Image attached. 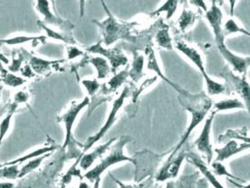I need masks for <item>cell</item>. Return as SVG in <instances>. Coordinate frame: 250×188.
I'll return each mask as SVG.
<instances>
[{"label":"cell","mask_w":250,"mask_h":188,"mask_svg":"<svg viewBox=\"0 0 250 188\" xmlns=\"http://www.w3.org/2000/svg\"><path fill=\"white\" fill-rule=\"evenodd\" d=\"M179 101L181 102L182 106L189 112L190 114V121L188 123V128L185 131L184 135L177 144V146L173 149L171 155L169 156L168 159L174 156L176 153H178L185 143L188 141V138L192 134L194 130L196 129L204 120L205 118L207 117L208 113L212 109V100L210 97H208L205 94H191L189 93L180 95L179 96Z\"/></svg>","instance_id":"1"},{"label":"cell","mask_w":250,"mask_h":188,"mask_svg":"<svg viewBox=\"0 0 250 188\" xmlns=\"http://www.w3.org/2000/svg\"><path fill=\"white\" fill-rule=\"evenodd\" d=\"M130 141L131 138L128 136H122L120 138H117L116 141L111 147L112 150L110 153L105 158L102 159L95 167L87 170L83 175V178L90 182H94L95 180L101 178L108 168L114 164L123 162H131L136 164V160L125 153V147Z\"/></svg>","instance_id":"2"},{"label":"cell","mask_w":250,"mask_h":188,"mask_svg":"<svg viewBox=\"0 0 250 188\" xmlns=\"http://www.w3.org/2000/svg\"><path fill=\"white\" fill-rule=\"evenodd\" d=\"M176 49L185 56L187 59L190 61L191 64H193L195 68L199 70L200 73L202 74L204 80H205V89L206 94L210 97L217 96L225 93V86L222 83L218 82L212 78L205 68V60L202 56V54L195 48L189 46L188 44L179 41L175 44Z\"/></svg>","instance_id":"3"},{"label":"cell","mask_w":250,"mask_h":188,"mask_svg":"<svg viewBox=\"0 0 250 188\" xmlns=\"http://www.w3.org/2000/svg\"><path fill=\"white\" fill-rule=\"evenodd\" d=\"M103 8L106 11L107 17L105 20L98 22L94 21L100 29V32L103 36V42L104 47H111L114 43L119 40H128L131 41L132 37L129 32V25L125 24L120 23L107 8L104 0H101Z\"/></svg>","instance_id":"4"},{"label":"cell","mask_w":250,"mask_h":188,"mask_svg":"<svg viewBox=\"0 0 250 188\" xmlns=\"http://www.w3.org/2000/svg\"><path fill=\"white\" fill-rule=\"evenodd\" d=\"M128 94H129V89H128V87H125V88L123 89L122 93L119 94V96L113 102V105H112V107H111L110 113H109L108 117L106 118L105 122L103 123L102 128L99 130L94 136L90 137V138L86 141V142L84 143V145L83 146L82 155H83V153L90 151V149H91L92 147H94L99 141H101V140H103V137L107 134V132L113 127L115 120H116L117 118H118V113H119V111L121 110V108L124 106L125 100H126Z\"/></svg>","instance_id":"5"},{"label":"cell","mask_w":250,"mask_h":188,"mask_svg":"<svg viewBox=\"0 0 250 188\" xmlns=\"http://www.w3.org/2000/svg\"><path fill=\"white\" fill-rule=\"evenodd\" d=\"M90 98L85 96L81 101H74L71 103L68 109L58 117V121L63 123L65 128V141L63 143V149L67 148L72 141V130L81 112L90 105Z\"/></svg>","instance_id":"6"},{"label":"cell","mask_w":250,"mask_h":188,"mask_svg":"<svg viewBox=\"0 0 250 188\" xmlns=\"http://www.w3.org/2000/svg\"><path fill=\"white\" fill-rule=\"evenodd\" d=\"M216 114V113L212 110L210 115L206 117L203 129L201 131L198 139L194 141V146L196 147L199 153H202L205 156L207 164H210L213 162L214 149L211 141V133Z\"/></svg>","instance_id":"7"},{"label":"cell","mask_w":250,"mask_h":188,"mask_svg":"<svg viewBox=\"0 0 250 188\" xmlns=\"http://www.w3.org/2000/svg\"><path fill=\"white\" fill-rule=\"evenodd\" d=\"M87 51L94 55L102 56L109 62L112 71L115 72L120 67L125 66L128 63V59L125 54L118 48L106 47L101 42L87 47Z\"/></svg>","instance_id":"8"},{"label":"cell","mask_w":250,"mask_h":188,"mask_svg":"<svg viewBox=\"0 0 250 188\" xmlns=\"http://www.w3.org/2000/svg\"><path fill=\"white\" fill-rule=\"evenodd\" d=\"M205 19L209 24L213 35L215 38L216 47L225 44V37L222 30L223 24V12L218 6L216 0H212L210 8L205 12Z\"/></svg>","instance_id":"9"},{"label":"cell","mask_w":250,"mask_h":188,"mask_svg":"<svg viewBox=\"0 0 250 188\" xmlns=\"http://www.w3.org/2000/svg\"><path fill=\"white\" fill-rule=\"evenodd\" d=\"M216 47L219 53L222 55L223 59L229 64L232 70L242 76L247 75L250 65V57H242L236 55L231 50H229L225 44L217 46Z\"/></svg>","instance_id":"10"},{"label":"cell","mask_w":250,"mask_h":188,"mask_svg":"<svg viewBox=\"0 0 250 188\" xmlns=\"http://www.w3.org/2000/svg\"><path fill=\"white\" fill-rule=\"evenodd\" d=\"M186 157H187V153L179 151L174 156L168 159L166 164L162 166L159 173L156 175V181L162 183L167 180H171L178 176L180 168L182 166L183 162L185 161Z\"/></svg>","instance_id":"11"},{"label":"cell","mask_w":250,"mask_h":188,"mask_svg":"<svg viewBox=\"0 0 250 188\" xmlns=\"http://www.w3.org/2000/svg\"><path fill=\"white\" fill-rule=\"evenodd\" d=\"M36 9L38 12L42 16L43 23L45 24H51L54 26H57L61 29H71L73 25L65 21L57 16L51 10V5L49 0H37Z\"/></svg>","instance_id":"12"},{"label":"cell","mask_w":250,"mask_h":188,"mask_svg":"<svg viewBox=\"0 0 250 188\" xmlns=\"http://www.w3.org/2000/svg\"><path fill=\"white\" fill-rule=\"evenodd\" d=\"M250 142L238 143L237 141L230 140V141H228L223 147L217 148V149L214 150V153H216V154L215 161L224 162L228 159L231 158L232 156H235L239 153L250 150Z\"/></svg>","instance_id":"13"},{"label":"cell","mask_w":250,"mask_h":188,"mask_svg":"<svg viewBox=\"0 0 250 188\" xmlns=\"http://www.w3.org/2000/svg\"><path fill=\"white\" fill-rule=\"evenodd\" d=\"M117 138H112L109 141H106L102 145L97 146L92 152H86L82 155V158L80 159V167L83 170L87 171L98 159L102 158L103 154L106 153L108 150L111 149L112 145L116 141Z\"/></svg>","instance_id":"14"},{"label":"cell","mask_w":250,"mask_h":188,"mask_svg":"<svg viewBox=\"0 0 250 188\" xmlns=\"http://www.w3.org/2000/svg\"><path fill=\"white\" fill-rule=\"evenodd\" d=\"M146 55H147V61H146V68H147V70L154 71L158 77H160V79H162L163 81L168 83L176 92H178L180 95H184V94L188 93V92L185 91L181 87H179L178 85H176V84H174V83L170 81V80L168 79V77H167L165 74H163L162 70H161L160 67H159V60H158V58H157L156 52H155V50L152 48V47H147Z\"/></svg>","instance_id":"15"},{"label":"cell","mask_w":250,"mask_h":188,"mask_svg":"<svg viewBox=\"0 0 250 188\" xmlns=\"http://www.w3.org/2000/svg\"><path fill=\"white\" fill-rule=\"evenodd\" d=\"M190 163L192 164L202 172V174L205 177V179L210 183V185L213 186L214 188H225L222 184L217 180L216 175L213 173V171L208 167V164L196 153H187V157Z\"/></svg>","instance_id":"16"},{"label":"cell","mask_w":250,"mask_h":188,"mask_svg":"<svg viewBox=\"0 0 250 188\" xmlns=\"http://www.w3.org/2000/svg\"><path fill=\"white\" fill-rule=\"evenodd\" d=\"M63 62L64 60H47L39 57H32L29 61V66L34 73L46 74L50 71L57 70L58 66Z\"/></svg>","instance_id":"17"},{"label":"cell","mask_w":250,"mask_h":188,"mask_svg":"<svg viewBox=\"0 0 250 188\" xmlns=\"http://www.w3.org/2000/svg\"><path fill=\"white\" fill-rule=\"evenodd\" d=\"M133 59L131 62V67L128 70V77L133 83H138L145 74L146 58L139 52H133Z\"/></svg>","instance_id":"18"},{"label":"cell","mask_w":250,"mask_h":188,"mask_svg":"<svg viewBox=\"0 0 250 188\" xmlns=\"http://www.w3.org/2000/svg\"><path fill=\"white\" fill-rule=\"evenodd\" d=\"M212 107H213V109H214L213 111L215 113L248 108L245 105L244 101H241L238 98H226V99L218 100L212 104Z\"/></svg>","instance_id":"19"},{"label":"cell","mask_w":250,"mask_h":188,"mask_svg":"<svg viewBox=\"0 0 250 188\" xmlns=\"http://www.w3.org/2000/svg\"><path fill=\"white\" fill-rule=\"evenodd\" d=\"M127 78H128L127 68L116 72L108 82L102 85L103 87L102 91L103 95H110L114 94V92H116L126 81Z\"/></svg>","instance_id":"20"},{"label":"cell","mask_w":250,"mask_h":188,"mask_svg":"<svg viewBox=\"0 0 250 188\" xmlns=\"http://www.w3.org/2000/svg\"><path fill=\"white\" fill-rule=\"evenodd\" d=\"M46 36H27L16 35L7 38V39H1L0 44L7 45L9 47H16V46H22L28 43H37V44H44L46 41Z\"/></svg>","instance_id":"21"},{"label":"cell","mask_w":250,"mask_h":188,"mask_svg":"<svg viewBox=\"0 0 250 188\" xmlns=\"http://www.w3.org/2000/svg\"><path fill=\"white\" fill-rule=\"evenodd\" d=\"M87 63L92 65L97 71V79L103 80L106 79L110 72L112 71L111 66L107 59H104L102 56H94L87 60Z\"/></svg>","instance_id":"22"},{"label":"cell","mask_w":250,"mask_h":188,"mask_svg":"<svg viewBox=\"0 0 250 188\" xmlns=\"http://www.w3.org/2000/svg\"><path fill=\"white\" fill-rule=\"evenodd\" d=\"M155 41L159 48L164 49V50H169V51L173 50L174 45H173V41H172V38H171L170 31H169V27L164 26V27L160 28L155 36Z\"/></svg>","instance_id":"23"},{"label":"cell","mask_w":250,"mask_h":188,"mask_svg":"<svg viewBox=\"0 0 250 188\" xmlns=\"http://www.w3.org/2000/svg\"><path fill=\"white\" fill-rule=\"evenodd\" d=\"M178 6H179V0H165L155 12L151 13V15L155 16V15H159L160 13H164L165 18L167 20H170L177 12Z\"/></svg>","instance_id":"24"},{"label":"cell","mask_w":250,"mask_h":188,"mask_svg":"<svg viewBox=\"0 0 250 188\" xmlns=\"http://www.w3.org/2000/svg\"><path fill=\"white\" fill-rule=\"evenodd\" d=\"M222 30L224 37L226 38L227 36L233 35V34H244L246 36H250V33L244 27L241 26L236 20L233 18H229L223 24H222Z\"/></svg>","instance_id":"25"},{"label":"cell","mask_w":250,"mask_h":188,"mask_svg":"<svg viewBox=\"0 0 250 188\" xmlns=\"http://www.w3.org/2000/svg\"><path fill=\"white\" fill-rule=\"evenodd\" d=\"M56 149H57V147H55V146L42 147V148H39V149L35 150V151L31 152V153H26L23 156H21V157L15 159V160L10 161L8 163H5L4 164H20V163H23V162H27L28 160L33 159L35 157L43 155V154H46V153H52V152H54Z\"/></svg>","instance_id":"26"},{"label":"cell","mask_w":250,"mask_h":188,"mask_svg":"<svg viewBox=\"0 0 250 188\" xmlns=\"http://www.w3.org/2000/svg\"><path fill=\"white\" fill-rule=\"evenodd\" d=\"M50 155H51V153H46L43 155H41V156H38V157H35L33 159L28 160L26 162V164H23V167L20 169L18 178H23L25 175L29 174L30 172L34 171L35 169H37L42 164L43 160L46 159L47 157H49Z\"/></svg>","instance_id":"27"},{"label":"cell","mask_w":250,"mask_h":188,"mask_svg":"<svg viewBox=\"0 0 250 188\" xmlns=\"http://www.w3.org/2000/svg\"><path fill=\"white\" fill-rule=\"evenodd\" d=\"M195 20H196L195 13L190 10L185 9L181 13L180 17L178 18L177 25L181 31H185L193 24Z\"/></svg>","instance_id":"28"},{"label":"cell","mask_w":250,"mask_h":188,"mask_svg":"<svg viewBox=\"0 0 250 188\" xmlns=\"http://www.w3.org/2000/svg\"><path fill=\"white\" fill-rule=\"evenodd\" d=\"M38 24H39V25L44 30L46 38L52 39V40H54V41H58V42L66 43V44H70V45H71V44H74L73 42H71L70 39H68V37H66V36H64L63 34L57 32L55 29L51 28L50 26H48V25L43 23L42 21H39Z\"/></svg>","instance_id":"29"},{"label":"cell","mask_w":250,"mask_h":188,"mask_svg":"<svg viewBox=\"0 0 250 188\" xmlns=\"http://www.w3.org/2000/svg\"><path fill=\"white\" fill-rule=\"evenodd\" d=\"M82 86L89 98L94 97L102 88V84L97 78H84L82 80Z\"/></svg>","instance_id":"30"},{"label":"cell","mask_w":250,"mask_h":188,"mask_svg":"<svg viewBox=\"0 0 250 188\" xmlns=\"http://www.w3.org/2000/svg\"><path fill=\"white\" fill-rule=\"evenodd\" d=\"M212 168H213V173L216 176H225L228 177L229 179L231 180V182H235V181H240L242 182L241 179H239L237 177L233 176L231 173L229 172L227 167L225 166V164H223V162H217L215 161L213 163H211Z\"/></svg>","instance_id":"31"},{"label":"cell","mask_w":250,"mask_h":188,"mask_svg":"<svg viewBox=\"0 0 250 188\" xmlns=\"http://www.w3.org/2000/svg\"><path fill=\"white\" fill-rule=\"evenodd\" d=\"M3 82L11 88H18L20 86H23L24 83L26 82V79L23 77L17 76L15 73L11 72V71H6L3 75Z\"/></svg>","instance_id":"32"},{"label":"cell","mask_w":250,"mask_h":188,"mask_svg":"<svg viewBox=\"0 0 250 188\" xmlns=\"http://www.w3.org/2000/svg\"><path fill=\"white\" fill-rule=\"evenodd\" d=\"M20 169L17 164H1L0 166V178L15 179L19 176Z\"/></svg>","instance_id":"33"},{"label":"cell","mask_w":250,"mask_h":188,"mask_svg":"<svg viewBox=\"0 0 250 188\" xmlns=\"http://www.w3.org/2000/svg\"><path fill=\"white\" fill-rule=\"evenodd\" d=\"M13 112H14V110L12 109V111L9 112L5 117L2 118V120L0 121V146H1L2 142L4 141V139L6 138L9 130L11 128Z\"/></svg>","instance_id":"34"},{"label":"cell","mask_w":250,"mask_h":188,"mask_svg":"<svg viewBox=\"0 0 250 188\" xmlns=\"http://www.w3.org/2000/svg\"><path fill=\"white\" fill-rule=\"evenodd\" d=\"M158 79H159V77H158L157 75H155L154 77H150V78L146 79V81H144V82L142 83V84L140 85V87H139L136 91L133 93V94H132V101H133V103L136 102L137 100H138V98H139L142 94H144V92H145L146 90H147L148 88L152 87L155 83L157 82Z\"/></svg>","instance_id":"35"},{"label":"cell","mask_w":250,"mask_h":188,"mask_svg":"<svg viewBox=\"0 0 250 188\" xmlns=\"http://www.w3.org/2000/svg\"><path fill=\"white\" fill-rule=\"evenodd\" d=\"M111 177L113 178V180L119 186L120 188H149L151 184H152V179L151 178H148L146 180H145L144 182H142L140 184H137V185H126V184L120 182L119 180L115 179L113 175H111Z\"/></svg>","instance_id":"36"},{"label":"cell","mask_w":250,"mask_h":188,"mask_svg":"<svg viewBox=\"0 0 250 188\" xmlns=\"http://www.w3.org/2000/svg\"><path fill=\"white\" fill-rule=\"evenodd\" d=\"M83 55V52L79 47H74V46H69L67 48V59L68 60H73L77 59L78 57H81Z\"/></svg>","instance_id":"37"},{"label":"cell","mask_w":250,"mask_h":188,"mask_svg":"<svg viewBox=\"0 0 250 188\" xmlns=\"http://www.w3.org/2000/svg\"><path fill=\"white\" fill-rule=\"evenodd\" d=\"M29 99V94L23 91L18 92L17 94H15L14 96V101L16 104H23V103H26Z\"/></svg>","instance_id":"38"},{"label":"cell","mask_w":250,"mask_h":188,"mask_svg":"<svg viewBox=\"0 0 250 188\" xmlns=\"http://www.w3.org/2000/svg\"><path fill=\"white\" fill-rule=\"evenodd\" d=\"M189 3H190V5L198 8L199 10H201L203 12H205L208 10V6H207L205 0H189Z\"/></svg>","instance_id":"39"},{"label":"cell","mask_w":250,"mask_h":188,"mask_svg":"<svg viewBox=\"0 0 250 188\" xmlns=\"http://www.w3.org/2000/svg\"><path fill=\"white\" fill-rule=\"evenodd\" d=\"M20 70H21L22 74H23L25 78H31V77L34 76V71L32 70L31 67L29 66V64H26L25 66H23Z\"/></svg>","instance_id":"40"},{"label":"cell","mask_w":250,"mask_h":188,"mask_svg":"<svg viewBox=\"0 0 250 188\" xmlns=\"http://www.w3.org/2000/svg\"><path fill=\"white\" fill-rule=\"evenodd\" d=\"M85 3H86V0H79V12L81 18H83L85 14Z\"/></svg>","instance_id":"41"},{"label":"cell","mask_w":250,"mask_h":188,"mask_svg":"<svg viewBox=\"0 0 250 188\" xmlns=\"http://www.w3.org/2000/svg\"><path fill=\"white\" fill-rule=\"evenodd\" d=\"M229 5V15L233 16L234 15V11H235V6L238 0H227Z\"/></svg>","instance_id":"42"},{"label":"cell","mask_w":250,"mask_h":188,"mask_svg":"<svg viewBox=\"0 0 250 188\" xmlns=\"http://www.w3.org/2000/svg\"><path fill=\"white\" fill-rule=\"evenodd\" d=\"M0 62H2L3 64H7V65L10 64L9 59L7 57H5L2 53H0Z\"/></svg>","instance_id":"43"},{"label":"cell","mask_w":250,"mask_h":188,"mask_svg":"<svg viewBox=\"0 0 250 188\" xmlns=\"http://www.w3.org/2000/svg\"><path fill=\"white\" fill-rule=\"evenodd\" d=\"M14 185L12 183H0V188H13Z\"/></svg>","instance_id":"44"},{"label":"cell","mask_w":250,"mask_h":188,"mask_svg":"<svg viewBox=\"0 0 250 188\" xmlns=\"http://www.w3.org/2000/svg\"><path fill=\"white\" fill-rule=\"evenodd\" d=\"M101 181H102V179H101V178H99V179L95 180V181L93 182V183H94L93 188H100V186H101Z\"/></svg>","instance_id":"45"},{"label":"cell","mask_w":250,"mask_h":188,"mask_svg":"<svg viewBox=\"0 0 250 188\" xmlns=\"http://www.w3.org/2000/svg\"><path fill=\"white\" fill-rule=\"evenodd\" d=\"M79 188H89V186L85 182H81Z\"/></svg>","instance_id":"46"}]
</instances>
